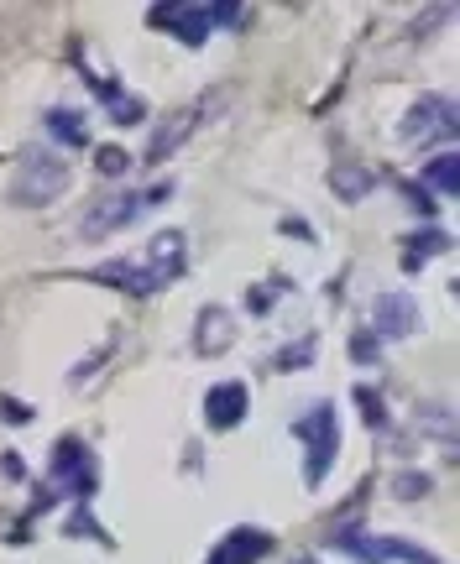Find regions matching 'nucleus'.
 I'll list each match as a JSON object with an SVG mask.
<instances>
[{
    "label": "nucleus",
    "mask_w": 460,
    "mask_h": 564,
    "mask_svg": "<svg viewBox=\"0 0 460 564\" xmlns=\"http://www.w3.org/2000/svg\"><path fill=\"white\" fill-rule=\"evenodd\" d=\"M68 188V162L58 152H27L21 157V168L11 178V199L16 204H53L58 194Z\"/></svg>",
    "instance_id": "nucleus-1"
},
{
    "label": "nucleus",
    "mask_w": 460,
    "mask_h": 564,
    "mask_svg": "<svg viewBox=\"0 0 460 564\" xmlns=\"http://www.w3.org/2000/svg\"><path fill=\"white\" fill-rule=\"evenodd\" d=\"M298 439L309 444V465H304V481L319 486L325 481V470L340 450V423H335V408H314L304 423H298Z\"/></svg>",
    "instance_id": "nucleus-2"
},
{
    "label": "nucleus",
    "mask_w": 460,
    "mask_h": 564,
    "mask_svg": "<svg viewBox=\"0 0 460 564\" xmlns=\"http://www.w3.org/2000/svg\"><path fill=\"white\" fill-rule=\"evenodd\" d=\"M136 209H142V199H136V194H100V199L79 215V235H84V241H100V235L131 225Z\"/></svg>",
    "instance_id": "nucleus-3"
},
{
    "label": "nucleus",
    "mask_w": 460,
    "mask_h": 564,
    "mask_svg": "<svg viewBox=\"0 0 460 564\" xmlns=\"http://www.w3.org/2000/svg\"><path fill=\"white\" fill-rule=\"evenodd\" d=\"M419 329V303L408 293H382L372 303V335L377 340H408Z\"/></svg>",
    "instance_id": "nucleus-4"
},
{
    "label": "nucleus",
    "mask_w": 460,
    "mask_h": 564,
    "mask_svg": "<svg viewBox=\"0 0 460 564\" xmlns=\"http://www.w3.org/2000/svg\"><path fill=\"white\" fill-rule=\"evenodd\" d=\"M403 136H408V141L455 136V105L445 100V94H424V100L408 110V121H403Z\"/></svg>",
    "instance_id": "nucleus-5"
},
{
    "label": "nucleus",
    "mask_w": 460,
    "mask_h": 564,
    "mask_svg": "<svg viewBox=\"0 0 460 564\" xmlns=\"http://www.w3.org/2000/svg\"><path fill=\"white\" fill-rule=\"evenodd\" d=\"M53 476L63 481V491H74V497H89V491H95V460L84 455V444L63 439L58 455H53Z\"/></svg>",
    "instance_id": "nucleus-6"
},
{
    "label": "nucleus",
    "mask_w": 460,
    "mask_h": 564,
    "mask_svg": "<svg viewBox=\"0 0 460 564\" xmlns=\"http://www.w3.org/2000/svg\"><path fill=\"white\" fill-rule=\"evenodd\" d=\"M152 27H163V32L183 37L189 47H199L204 32H210V16H204V6H157L152 11Z\"/></svg>",
    "instance_id": "nucleus-7"
},
{
    "label": "nucleus",
    "mask_w": 460,
    "mask_h": 564,
    "mask_svg": "<svg viewBox=\"0 0 460 564\" xmlns=\"http://www.w3.org/2000/svg\"><path fill=\"white\" fill-rule=\"evenodd\" d=\"M204 418H210V429H236V423L246 418V387L241 382L210 387V397H204Z\"/></svg>",
    "instance_id": "nucleus-8"
},
{
    "label": "nucleus",
    "mask_w": 460,
    "mask_h": 564,
    "mask_svg": "<svg viewBox=\"0 0 460 564\" xmlns=\"http://www.w3.org/2000/svg\"><path fill=\"white\" fill-rule=\"evenodd\" d=\"M272 549V538L267 533H251V528H236V533H230L225 538V544L210 554V559H204V564H251V559H262Z\"/></svg>",
    "instance_id": "nucleus-9"
},
{
    "label": "nucleus",
    "mask_w": 460,
    "mask_h": 564,
    "mask_svg": "<svg viewBox=\"0 0 460 564\" xmlns=\"http://www.w3.org/2000/svg\"><path fill=\"white\" fill-rule=\"evenodd\" d=\"M95 282H110V288H126V293H157L163 282L147 272V262H105L95 272Z\"/></svg>",
    "instance_id": "nucleus-10"
},
{
    "label": "nucleus",
    "mask_w": 460,
    "mask_h": 564,
    "mask_svg": "<svg viewBox=\"0 0 460 564\" xmlns=\"http://www.w3.org/2000/svg\"><path fill=\"white\" fill-rule=\"evenodd\" d=\"M230 340H236V319H230L225 309H204L199 314V329H194V345L204 350V356H220Z\"/></svg>",
    "instance_id": "nucleus-11"
},
{
    "label": "nucleus",
    "mask_w": 460,
    "mask_h": 564,
    "mask_svg": "<svg viewBox=\"0 0 460 564\" xmlns=\"http://www.w3.org/2000/svg\"><path fill=\"white\" fill-rule=\"evenodd\" d=\"M194 121H199V115H194V110H178V115H173V121H168V126H157V136H152V147H147V162H163V157H168V152L178 147V141H183V136H189V131H194Z\"/></svg>",
    "instance_id": "nucleus-12"
},
{
    "label": "nucleus",
    "mask_w": 460,
    "mask_h": 564,
    "mask_svg": "<svg viewBox=\"0 0 460 564\" xmlns=\"http://www.w3.org/2000/svg\"><path fill=\"white\" fill-rule=\"evenodd\" d=\"M48 131L63 136L68 147H89V126L79 121V115H68V110H48Z\"/></svg>",
    "instance_id": "nucleus-13"
},
{
    "label": "nucleus",
    "mask_w": 460,
    "mask_h": 564,
    "mask_svg": "<svg viewBox=\"0 0 460 564\" xmlns=\"http://www.w3.org/2000/svg\"><path fill=\"white\" fill-rule=\"evenodd\" d=\"M424 183H434L440 194H455V188H460V162H455V152L434 157L429 168H424Z\"/></svg>",
    "instance_id": "nucleus-14"
},
{
    "label": "nucleus",
    "mask_w": 460,
    "mask_h": 564,
    "mask_svg": "<svg viewBox=\"0 0 460 564\" xmlns=\"http://www.w3.org/2000/svg\"><path fill=\"white\" fill-rule=\"evenodd\" d=\"M330 183H335L340 199H366V188H372V173H366V168H335Z\"/></svg>",
    "instance_id": "nucleus-15"
},
{
    "label": "nucleus",
    "mask_w": 460,
    "mask_h": 564,
    "mask_svg": "<svg viewBox=\"0 0 460 564\" xmlns=\"http://www.w3.org/2000/svg\"><path fill=\"white\" fill-rule=\"evenodd\" d=\"M142 100L136 94H110V121H121V126H131V121H142Z\"/></svg>",
    "instance_id": "nucleus-16"
},
{
    "label": "nucleus",
    "mask_w": 460,
    "mask_h": 564,
    "mask_svg": "<svg viewBox=\"0 0 460 564\" xmlns=\"http://www.w3.org/2000/svg\"><path fill=\"white\" fill-rule=\"evenodd\" d=\"M95 168H100L105 178H121V173L131 168V157H126L121 147H100V157H95Z\"/></svg>",
    "instance_id": "nucleus-17"
},
{
    "label": "nucleus",
    "mask_w": 460,
    "mask_h": 564,
    "mask_svg": "<svg viewBox=\"0 0 460 564\" xmlns=\"http://www.w3.org/2000/svg\"><path fill=\"white\" fill-rule=\"evenodd\" d=\"M309 356H314V340L304 335L298 345H288V350H283V356H278V366H283V371H293V366H309Z\"/></svg>",
    "instance_id": "nucleus-18"
},
{
    "label": "nucleus",
    "mask_w": 460,
    "mask_h": 564,
    "mask_svg": "<svg viewBox=\"0 0 460 564\" xmlns=\"http://www.w3.org/2000/svg\"><path fill=\"white\" fill-rule=\"evenodd\" d=\"M351 356H356V366H372V356H377V335H372V329H361V335L351 340Z\"/></svg>",
    "instance_id": "nucleus-19"
},
{
    "label": "nucleus",
    "mask_w": 460,
    "mask_h": 564,
    "mask_svg": "<svg viewBox=\"0 0 460 564\" xmlns=\"http://www.w3.org/2000/svg\"><path fill=\"white\" fill-rule=\"evenodd\" d=\"M356 403H361L366 423H382V418H387V413H382V397H377V392H366V387H361V392H356Z\"/></svg>",
    "instance_id": "nucleus-20"
},
{
    "label": "nucleus",
    "mask_w": 460,
    "mask_h": 564,
    "mask_svg": "<svg viewBox=\"0 0 460 564\" xmlns=\"http://www.w3.org/2000/svg\"><path fill=\"white\" fill-rule=\"evenodd\" d=\"M204 16H210V21H225V27H241V21H246L241 6H204Z\"/></svg>",
    "instance_id": "nucleus-21"
},
{
    "label": "nucleus",
    "mask_w": 460,
    "mask_h": 564,
    "mask_svg": "<svg viewBox=\"0 0 460 564\" xmlns=\"http://www.w3.org/2000/svg\"><path fill=\"white\" fill-rule=\"evenodd\" d=\"M0 418H6V423H27V418H32V408H21L16 397H0Z\"/></svg>",
    "instance_id": "nucleus-22"
},
{
    "label": "nucleus",
    "mask_w": 460,
    "mask_h": 564,
    "mask_svg": "<svg viewBox=\"0 0 460 564\" xmlns=\"http://www.w3.org/2000/svg\"><path fill=\"white\" fill-rule=\"evenodd\" d=\"M429 476H398V497H424Z\"/></svg>",
    "instance_id": "nucleus-23"
},
{
    "label": "nucleus",
    "mask_w": 460,
    "mask_h": 564,
    "mask_svg": "<svg viewBox=\"0 0 460 564\" xmlns=\"http://www.w3.org/2000/svg\"><path fill=\"white\" fill-rule=\"evenodd\" d=\"M68 533H89V538H105V533L95 528V517H89V512H79L74 523H68Z\"/></svg>",
    "instance_id": "nucleus-24"
},
{
    "label": "nucleus",
    "mask_w": 460,
    "mask_h": 564,
    "mask_svg": "<svg viewBox=\"0 0 460 564\" xmlns=\"http://www.w3.org/2000/svg\"><path fill=\"white\" fill-rule=\"evenodd\" d=\"M298 564H309V559H298Z\"/></svg>",
    "instance_id": "nucleus-25"
}]
</instances>
